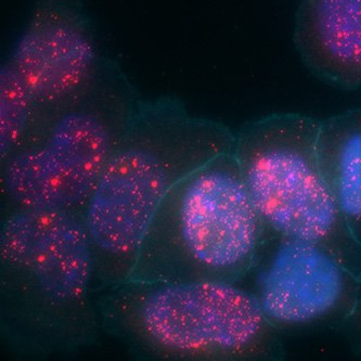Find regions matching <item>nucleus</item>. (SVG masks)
I'll list each match as a JSON object with an SVG mask.
<instances>
[{"mask_svg":"<svg viewBox=\"0 0 361 361\" xmlns=\"http://www.w3.org/2000/svg\"><path fill=\"white\" fill-rule=\"evenodd\" d=\"M235 134L188 113L178 100L142 101L122 132L82 213L94 267V290L128 279L143 235L171 188L235 149Z\"/></svg>","mask_w":361,"mask_h":361,"instance_id":"nucleus-1","label":"nucleus"},{"mask_svg":"<svg viewBox=\"0 0 361 361\" xmlns=\"http://www.w3.org/2000/svg\"><path fill=\"white\" fill-rule=\"evenodd\" d=\"M0 338L19 357L74 354L96 340L94 267L82 216L3 209Z\"/></svg>","mask_w":361,"mask_h":361,"instance_id":"nucleus-2","label":"nucleus"},{"mask_svg":"<svg viewBox=\"0 0 361 361\" xmlns=\"http://www.w3.org/2000/svg\"><path fill=\"white\" fill-rule=\"evenodd\" d=\"M265 235L233 149L171 188L126 281L238 283L251 272Z\"/></svg>","mask_w":361,"mask_h":361,"instance_id":"nucleus-3","label":"nucleus"},{"mask_svg":"<svg viewBox=\"0 0 361 361\" xmlns=\"http://www.w3.org/2000/svg\"><path fill=\"white\" fill-rule=\"evenodd\" d=\"M101 324L167 360H264L274 328L250 290L223 281H125L97 302Z\"/></svg>","mask_w":361,"mask_h":361,"instance_id":"nucleus-4","label":"nucleus"},{"mask_svg":"<svg viewBox=\"0 0 361 361\" xmlns=\"http://www.w3.org/2000/svg\"><path fill=\"white\" fill-rule=\"evenodd\" d=\"M320 121L271 114L235 134V154L266 230L314 242L361 278V241L343 219L317 157Z\"/></svg>","mask_w":361,"mask_h":361,"instance_id":"nucleus-5","label":"nucleus"},{"mask_svg":"<svg viewBox=\"0 0 361 361\" xmlns=\"http://www.w3.org/2000/svg\"><path fill=\"white\" fill-rule=\"evenodd\" d=\"M127 114L73 109L48 120L34 116L17 148L0 160L4 209L82 216Z\"/></svg>","mask_w":361,"mask_h":361,"instance_id":"nucleus-6","label":"nucleus"},{"mask_svg":"<svg viewBox=\"0 0 361 361\" xmlns=\"http://www.w3.org/2000/svg\"><path fill=\"white\" fill-rule=\"evenodd\" d=\"M267 233L270 237L264 238L250 274L251 292L274 328L324 322L356 306L361 278L332 252L314 242Z\"/></svg>","mask_w":361,"mask_h":361,"instance_id":"nucleus-7","label":"nucleus"},{"mask_svg":"<svg viewBox=\"0 0 361 361\" xmlns=\"http://www.w3.org/2000/svg\"><path fill=\"white\" fill-rule=\"evenodd\" d=\"M8 62L36 104L56 111L87 87L96 47L82 14L66 0H37Z\"/></svg>","mask_w":361,"mask_h":361,"instance_id":"nucleus-8","label":"nucleus"},{"mask_svg":"<svg viewBox=\"0 0 361 361\" xmlns=\"http://www.w3.org/2000/svg\"><path fill=\"white\" fill-rule=\"evenodd\" d=\"M294 42L318 78L338 87H361V0H302Z\"/></svg>","mask_w":361,"mask_h":361,"instance_id":"nucleus-9","label":"nucleus"},{"mask_svg":"<svg viewBox=\"0 0 361 361\" xmlns=\"http://www.w3.org/2000/svg\"><path fill=\"white\" fill-rule=\"evenodd\" d=\"M317 157L324 183L353 233H361V108L320 121Z\"/></svg>","mask_w":361,"mask_h":361,"instance_id":"nucleus-10","label":"nucleus"},{"mask_svg":"<svg viewBox=\"0 0 361 361\" xmlns=\"http://www.w3.org/2000/svg\"><path fill=\"white\" fill-rule=\"evenodd\" d=\"M36 104L9 62L0 74V160L17 148L36 114Z\"/></svg>","mask_w":361,"mask_h":361,"instance_id":"nucleus-11","label":"nucleus"}]
</instances>
